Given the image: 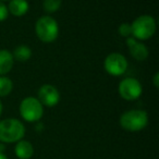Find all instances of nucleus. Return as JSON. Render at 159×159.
Wrapping results in <instances>:
<instances>
[{
    "label": "nucleus",
    "mask_w": 159,
    "mask_h": 159,
    "mask_svg": "<svg viewBox=\"0 0 159 159\" xmlns=\"http://www.w3.org/2000/svg\"><path fill=\"white\" fill-rule=\"evenodd\" d=\"M24 135L25 126L19 119L8 118L0 121V143H16Z\"/></svg>",
    "instance_id": "f257e3e1"
},
{
    "label": "nucleus",
    "mask_w": 159,
    "mask_h": 159,
    "mask_svg": "<svg viewBox=\"0 0 159 159\" xmlns=\"http://www.w3.org/2000/svg\"><path fill=\"white\" fill-rule=\"evenodd\" d=\"M131 29H132V37L139 42L147 40L152 38L156 33V20L154 19V16L149 14H143L137 16L131 23Z\"/></svg>",
    "instance_id": "f03ea898"
},
{
    "label": "nucleus",
    "mask_w": 159,
    "mask_h": 159,
    "mask_svg": "<svg viewBox=\"0 0 159 159\" xmlns=\"http://www.w3.org/2000/svg\"><path fill=\"white\" fill-rule=\"evenodd\" d=\"M35 34L43 43L55 42L59 36V24L50 16H43L35 23Z\"/></svg>",
    "instance_id": "7ed1b4c3"
},
{
    "label": "nucleus",
    "mask_w": 159,
    "mask_h": 159,
    "mask_svg": "<svg viewBox=\"0 0 159 159\" xmlns=\"http://www.w3.org/2000/svg\"><path fill=\"white\" fill-rule=\"evenodd\" d=\"M119 122L123 130L129 132H139L147 126L148 115L145 110L132 109L122 113Z\"/></svg>",
    "instance_id": "20e7f679"
},
{
    "label": "nucleus",
    "mask_w": 159,
    "mask_h": 159,
    "mask_svg": "<svg viewBox=\"0 0 159 159\" xmlns=\"http://www.w3.org/2000/svg\"><path fill=\"white\" fill-rule=\"evenodd\" d=\"M20 115L23 120L27 122H38L44 116V106L40 104L37 97H25L21 102Z\"/></svg>",
    "instance_id": "39448f33"
},
{
    "label": "nucleus",
    "mask_w": 159,
    "mask_h": 159,
    "mask_svg": "<svg viewBox=\"0 0 159 159\" xmlns=\"http://www.w3.org/2000/svg\"><path fill=\"white\" fill-rule=\"evenodd\" d=\"M118 91H119L120 97L128 102H132L141 97L143 93V87L139 80L134 77H125L121 80V82L119 83Z\"/></svg>",
    "instance_id": "423d86ee"
},
{
    "label": "nucleus",
    "mask_w": 159,
    "mask_h": 159,
    "mask_svg": "<svg viewBox=\"0 0 159 159\" xmlns=\"http://www.w3.org/2000/svg\"><path fill=\"white\" fill-rule=\"evenodd\" d=\"M128 60L122 53L111 52L105 58L104 69L112 76H121L128 70Z\"/></svg>",
    "instance_id": "0eeeda50"
},
{
    "label": "nucleus",
    "mask_w": 159,
    "mask_h": 159,
    "mask_svg": "<svg viewBox=\"0 0 159 159\" xmlns=\"http://www.w3.org/2000/svg\"><path fill=\"white\" fill-rule=\"evenodd\" d=\"M37 99L40 102L43 106L55 107L60 102V93L57 87L51 84H44L39 87L37 93Z\"/></svg>",
    "instance_id": "6e6552de"
},
{
    "label": "nucleus",
    "mask_w": 159,
    "mask_h": 159,
    "mask_svg": "<svg viewBox=\"0 0 159 159\" xmlns=\"http://www.w3.org/2000/svg\"><path fill=\"white\" fill-rule=\"evenodd\" d=\"M126 46H128L131 56L137 61H144L148 58L149 52H148V48L146 47V45L135 39L134 37L126 38Z\"/></svg>",
    "instance_id": "1a4fd4ad"
},
{
    "label": "nucleus",
    "mask_w": 159,
    "mask_h": 159,
    "mask_svg": "<svg viewBox=\"0 0 159 159\" xmlns=\"http://www.w3.org/2000/svg\"><path fill=\"white\" fill-rule=\"evenodd\" d=\"M14 59L12 52L8 49H0V76L8 74L12 70Z\"/></svg>",
    "instance_id": "9d476101"
},
{
    "label": "nucleus",
    "mask_w": 159,
    "mask_h": 159,
    "mask_svg": "<svg viewBox=\"0 0 159 159\" xmlns=\"http://www.w3.org/2000/svg\"><path fill=\"white\" fill-rule=\"evenodd\" d=\"M8 11L16 18L25 16L30 9V5L26 0H10L8 5Z\"/></svg>",
    "instance_id": "9b49d317"
},
{
    "label": "nucleus",
    "mask_w": 159,
    "mask_h": 159,
    "mask_svg": "<svg viewBox=\"0 0 159 159\" xmlns=\"http://www.w3.org/2000/svg\"><path fill=\"white\" fill-rule=\"evenodd\" d=\"M14 152L19 159H31L34 155V147L31 142L21 139L16 142Z\"/></svg>",
    "instance_id": "f8f14e48"
},
{
    "label": "nucleus",
    "mask_w": 159,
    "mask_h": 159,
    "mask_svg": "<svg viewBox=\"0 0 159 159\" xmlns=\"http://www.w3.org/2000/svg\"><path fill=\"white\" fill-rule=\"evenodd\" d=\"M13 59L19 62H26L31 59L32 57V49L29 46L25 45H20L18 46L12 52Z\"/></svg>",
    "instance_id": "ddd939ff"
},
{
    "label": "nucleus",
    "mask_w": 159,
    "mask_h": 159,
    "mask_svg": "<svg viewBox=\"0 0 159 159\" xmlns=\"http://www.w3.org/2000/svg\"><path fill=\"white\" fill-rule=\"evenodd\" d=\"M13 91V82L8 76H0V97H7Z\"/></svg>",
    "instance_id": "4468645a"
},
{
    "label": "nucleus",
    "mask_w": 159,
    "mask_h": 159,
    "mask_svg": "<svg viewBox=\"0 0 159 159\" xmlns=\"http://www.w3.org/2000/svg\"><path fill=\"white\" fill-rule=\"evenodd\" d=\"M62 0H43V9L47 13H55L61 8Z\"/></svg>",
    "instance_id": "2eb2a0df"
},
{
    "label": "nucleus",
    "mask_w": 159,
    "mask_h": 159,
    "mask_svg": "<svg viewBox=\"0 0 159 159\" xmlns=\"http://www.w3.org/2000/svg\"><path fill=\"white\" fill-rule=\"evenodd\" d=\"M118 32H119L120 36L122 37H132V29H131V23H122L120 24L119 29H118Z\"/></svg>",
    "instance_id": "dca6fc26"
},
{
    "label": "nucleus",
    "mask_w": 159,
    "mask_h": 159,
    "mask_svg": "<svg viewBox=\"0 0 159 159\" xmlns=\"http://www.w3.org/2000/svg\"><path fill=\"white\" fill-rule=\"evenodd\" d=\"M8 16H9V11H8V8L2 1H0V22L7 20Z\"/></svg>",
    "instance_id": "f3484780"
},
{
    "label": "nucleus",
    "mask_w": 159,
    "mask_h": 159,
    "mask_svg": "<svg viewBox=\"0 0 159 159\" xmlns=\"http://www.w3.org/2000/svg\"><path fill=\"white\" fill-rule=\"evenodd\" d=\"M152 84H154L155 89H158L159 87V73L156 72L152 76Z\"/></svg>",
    "instance_id": "a211bd4d"
},
{
    "label": "nucleus",
    "mask_w": 159,
    "mask_h": 159,
    "mask_svg": "<svg viewBox=\"0 0 159 159\" xmlns=\"http://www.w3.org/2000/svg\"><path fill=\"white\" fill-rule=\"evenodd\" d=\"M6 149V145L3 143H0V152H3Z\"/></svg>",
    "instance_id": "6ab92c4d"
},
{
    "label": "nucleus",
    "mask_w": 159,
    "mask_h": 159,
    "mask_svg": "<svg viewBox=\"0 0 159 159\" xmlns=\"http://www.w3.org/2000/svg\"><path fill=\"white\" fill-rule=\"evenodd\" d=\"M0 159H8V157L3 152H0Z\"/></svg>",
    "instance_id": "aec40b11"
},
{
    "label": "nucleus",
    "mask_w": 159,
    "mask_h": 159,
    "mask_svg": "<svg viewBox=\"0 0 159 159\" xmlns=\"http://www.w3.org/2000/svg\"><path fill=\"white\" fill-rule=\"evenodd\" d=\"M2 113V104H1V100H0V116Z\"/></svg>",
    "instance_id": "412c9836"
},
{
    "label": "nucleus",
    "mask_w": 159,
    "mask_h": 159,
    "mask_svg": "<svg viewBox=\"0 0 159 159\" xmlns=\"http://www.w3.org/2000/svg\"><path fill=\"white\" fill-rule=\"evenodd\" d=\"M0 1H2L3 2V1H10V0H0Z\"/></svg>",
    "instance_id": "4be33fe9"
}]
</instances>
